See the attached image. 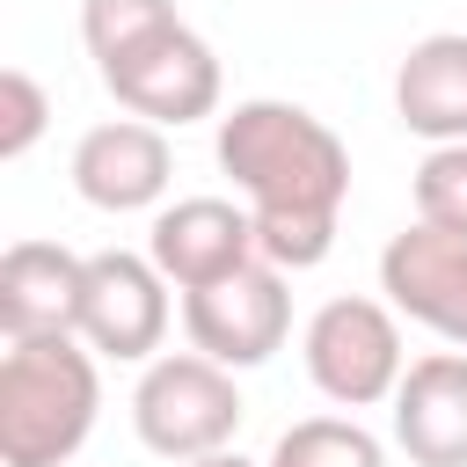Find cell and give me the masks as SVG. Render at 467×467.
I'll return each instance as SVG.
<instances>
[{"mask_svg": "<svg viewBox=\"0 0 467 467\" xmlns=\"http://www.w3.org/2000/svg\"><path fill=\"white\" fill-rule=\"evenodd\" d=\"M219 168L241 182L255 212L263 263L314 270L336 248V219L350 197V146L299 102H234L219 117Z\"/></svg>", "mask_w": 467, "mask_h": 467, "instance_id": "cell-1", "label": "cell"}, {"mask_svg": "<svg viewBox=\"0 0 467 467\" xmlns=\"http://www.w3.org/2000/svg\"><path fill=\"white\" fill-rule=\"evenodd\" d=\"M102 409L95 358L73 336H22L0 358V467H66Z\"/></svg>", "mask_w": 467, "mask_h": 467, "instance_id": "cell-2", "label": "cell"}, {"mask_svg": "<svg viewBox=\"0 0 467 467\" xmlns=\"http://www.w3.org/2000/svg\"><path fill=\"white\" fill-rule=\"evenodd\" d=\"M241 387H234V372L226 365H212L204 350H175V358H153L146 365V379H139V394H131V423H139V438H146V452H161V460H212V452H226L234 445V431H241Z\"/></svg>", "mask_w": 467, "mask_h": 467, "instance_id": "cell-3", "label": "cell"}, {"mask_svg": "<svg viewBox=\"0 0 467 467\" xmlns=\"http://www.w3.org/2000/svg\"><path fill=\"white\" fill-rule=\"evenodd\" d=\"M299 343H306V379H314L336 409L394 401V387H401V372H409V350H401L394 306L358 299V292L321 299Z\"/></svg>", "mask_w": 467, "mask_h": 467, "instance_id": "cell-4", "label": "cell"}, {"mask_svg": "<svg viewBox=\"0 0 467 467\" xmlns=\"http://www.w3.org/2000/svg\"><path fill=\"white\" fill-rule=\"evenodd\" d=\"M95 73L131 117H146L161 131L168 124H197V117L219 109V51L182 15L168 29H153V36H139L131 51H117L109 66H95Z\"/></svg>", "mask_w": 467, "mask_h": 467, "instance_id": "cell-5", "label": "cell"}, {"mask_svg": "<svg viewBox=\"0 0 467 467\" xmlns=\"http://www.w3.org/2000/svg\"><path fill=\"white\" fill-rule=\"evenodd\" d=\"M182 328H190V350H204L212 365L226 372H248L263 365L285 336H292V292H285V270L277 263H248L204 292H182Z\"/></svg>", "mask_w": 467, "mask_h": 467, "instance_id": "cell-6", "label": "cell"}, {"mask_svg": "<svg viewBox=\"0 0 467 467\" xmlns=\"http://www.w3.org/2000/svg\"><path fill=\"white\" fill-rule=\"evenodd\" d=\"M379 292L394 314H409L416 328H431L438 343L467 350V241L438 234V226H401L379 248Z\"/></svg>", "mask_w": 467, "mask_h": 467, "instance_id": "cell-7", "label": "cell"}, {"mask_svg": "<svg viewBox=\"0 0 467 467\" xmlns=\"http://www.w3.org/2000/svg\"><path fill=\"white\" fill-rule=\"evenodd\" d=\"M168 336V277L153 270V255L131 248H102L88 255V299H80V343L102 358H153Z\"/></svg>", "mask_w": 467, "mask_h": 467, "instance_id": "cell-8", "label": "cell"}, {"mask_svg": "<svg viewBox=\"0 0 467 467\" xmlns=\"http://www.w3.org/2000/svg\"><path fill=\"white\" fill-rule=\"evenodd\" d=\"M146 255H153V270H161L168 285L204 292V285L263 263L255 212H241V204H226V197H175L168 212H153Z\"/></svg>", "mask_w": 467, "mask_h": 467, "instance_id": "cell-9", "label": "cell"}, {"mask_svg": "<svg viewBox=\"0 0 467 467\" xmlns=\"http://www.w3.org/2000/svg\"><path fill=\"white\" fill-rule=\"evenodd\" d=\"M168 175H175L168 131L146 117H109V124L80 131V146H73V190L95 212H146V204H161Z\"/></svg>", "mask_w": 467, "mask_h": 467, "instance_id": "cell-10", "label": "cell"}, {"mask_svg": "<svg viewBox=\"0 0 467 467\" xmlns=\"http://www.w3.org/2000/svg\"><path fill=\"white\" fill-rule=\"evenodd\" d=\"M80 299H88V255H73L58 241H15L0 255V328H7V343L80 336Z\"/></svg>", "mask_w": 467, "mask_h": 467, "instance_id": "cell-11", "label": "cell"}, {"mask_svg": "<svg viewBox=\"0 0 467 467\" xmlns=\"http://www.w3.org/2000/svg\"><path fill=\"white\" fill-rule=\"evenodd\" d=\"M394 445L416 467H467V350H431L401 372Z\"/></svg>", "mask_w": 467, "mask_h": 467, "instance_id": "cell-12", "label": "cell"}, {"mask_svg": "<svg viewBox=\"0 0 467 467\" xmlns=\"http://www.w3.org/2000/svg\"><path fill=\"white\" fill-rule=\"evenodd\" d=\"M394 109L431 146L467 139V36L460 29H438V36L409 44V58L394 73Z\"/></svg>", "mask_w": 467, "mask_h": 467, "instance_id": "cell-13", "label": "cell"}, {"mask_svg": "<svg viewBox=\"0 0 467 467\" xmlns=\"http://www.w3.org/2000/svg\"><path fill=\"white\" fill-rule=\"evenodd\" d=\"M270 467H387V445L358 416H306L270 445Z\"/></svg>", "mask_w": 467, "mask_h": 467, "instance_id": "cell-14", "label": "cell"}, {"mask_svg": "<svg viewBox=\"0 0 467 467\" xmlns=\"http://www.w3.org/2000/svg\"><path fill=\"white\" fill-rule=\"evenodd\" d=\"M168 22H175V0H80V36H88L95 66H109L117 51H131L139 36H153Z\"/></svg>", "mask_w": 467, "mask_h": 467, "instance_id": "cell-15", "label": "cell"}, {"mask_svg": "<svg viewBox=\"0 0 467 467\" xmlns=\"http://www.w3.org/2000/svg\"><path fill=\"white\" fill-rule=\"evenodd\" d=\"M416 219L467 241V139L423 153V168H416Z\"/></svg>", "mask_w": 467, "mask_h": 467, "instance_id": "cell-16", "label": "cell"}, {"mask_svg": "<svg viewBox=\"0 0 467 467\" xmlns=\"http://www.w3.org/2000/svg\"><path fill=\"white\" fill-rule=\"evenodd\" d=\"M44 117H51L44 88H36L22 66H7V73H0V161H22V153L44 139Z\"/></svg>", "mask_w": 467, "mask_h": 467, "instance_id": "cell-17", "label": "cell"}, {"mask_svg": "<svg viewBox=\"0 0 467 467\" xmlns=\"http://www.w3.org/2000/svg\"><path fill=\"white\" fill-rule=\"evenodd\" d=\"M190 467H255V460H241V452H212V460H190Z\"/></svg>", "mask_w": 467, "mask_h": 467, "instance_id": "cell-18", "label": "cell"}]
</instances>
